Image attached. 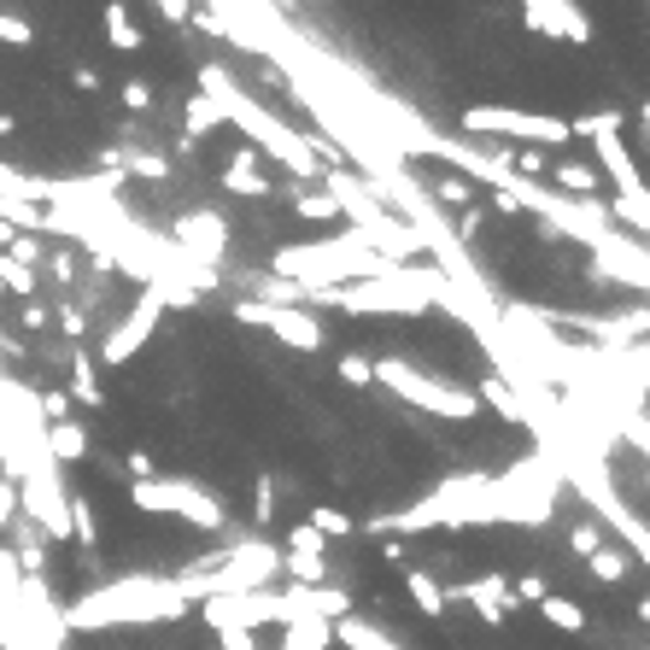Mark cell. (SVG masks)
I'll return each mask as SVG.
<instances>
[{
	"label": "cell",
	"mask_w": 650,
	"mask_h": 650,
	"mask_svg": "<svg viewBox=\"0 0 650 650\" xmlns=\"http://www.w3.org/2000/svg\"><path fill=\"white\" fill-rule=\"evenodd\" d=\"M305 305H340L347 317H422L434 305H445L452 317H463V299L440 264H393L375 281H352V288H334V293H305Z\"/></svg>",
	"instance_id": "6da1fadb"
},
{
	"label": "cell",
	"mask_w": 650,
	"mask_h": 650,
	"mask_svg": "<svg viewBox=\"0 0 650 650\" xmlns=\"http://www.w3.org/2000/svg\"><path fill=\"white\" fill-rule=\"evenodd\" d=\"M199 94H206L211 106H217L223 117H229V124L247 130V147L270 153L276 165H288V171H293V176H305V182H322V171H329V165L317 158V141H311V135H299L293 124H281V117H276L270 106H258V100H252L247 89H240L235 76L217 65V59H211V65H199Z\"/></svg>",
	"instance_id": "7a4b0ae2"
},
{
	"label": "cell",
	"mask_w": 650,
	"mask_h": 650,
	"mask_svg": "<svg viewBox=\"0 0 650 650\" xmlns=\"http://www.w3.org/2000/svg\"><path fill=\"white\" fill-rule=\"evenodd\" d=\"M381 270H393V264L363 247L358 229H340L322 240H288V247L270 252V276L299 293H334V288H352V281H375Z\"/></svg>",
	"instance_id": "3957f363"
},
{
	"label": "cell",
	"mask_w": 650,
	"mask_h": 650,
	"mask_svg": "<svg viewBox=\"0 0 650 650\" xmlns=\"http://www.w3.org/2000/svg\"><path fill=\"white\" fill-rule=\"evenodd\" d=\"M188 598H182L176 575H124L83 592L65 609V627H153V621H182L188 616Z\"/></svg>",
	"instance_id": "277c9868"
},
{
	"label": "cell",
	"mask_w": 650,
	"mask_h": 650,
	"mask_svg": "<svg viewBox=\"0 0 650 650\" xmlns=\"http://www.w3.org/2000/svg\"><path fill=\"white\" fill-rule=\"evenodd\" d=\"M276 580H281V545H270L264 534L217 545V551L194 557L176 575L188 603H206V598H223V592H264V586H276Z\"/></svg>",
	"instance_id": "5b68a950"
},
{
	"label": "cell",
	"mask_w": 650,
	"mask_h": 650,
	"mask_svg": "<svg viewBox=\"0 0 650 650\" xmlns=\"http://www.w3.org/2000/svg\"><path fill=\"white\" fill-rule=\"evenodd\" d=\"M375 388H388L399 404H411V411H429L434 422H475L486 411L475 388H457V381H445V375L416 370L411 358H375Z\"/></svg>",
	"instance_id": "8992f818"
},
{
	"label": "cell",
	"mask_w": 650,
	"mask_h": 650,
	"mask_svg": "<svg viewBox=\"0 0 650 650\" xmlns=\"http://www.w3.org/2000/svg\"><path fill=\"white\" fill-rule=\"evenodd\" d=\"M130 504L147 516H176L188 527H206V534H223L229 527V510L211 486H199L188 475H153V481H130Z\"/></svg>",
	"instance_id": "52a82bcc"
},
{
	"label": "cell",
	"mask_w": 650,
	"mask_h": 650,
	"mask_svg": "<svg viewBox=\"0 0 650 650\" xmlns=\"http://www.w3.org/2000/svg\"><path fill=\"white\" fill-rule=\"evenodd\" d=\"M470 135H498V141H516V147H568V117L551 112H522V106H463L457 117Z\"/></svg>",
	"instance_id": "ba28073f"
},
{
	"label": "cell",
	"mask_w": 650,
	"mask_h": 650,
	"mask_svg": "<svg viewBox=\"0 0 650 650\" xmlns=\"http://www.w3.org/2000/svg\"><path fill=\"white\" fill-rule=\"evenodd\" d=\"M563 481H575V493H586V504L598 510V522L616 527L621 545L633 551V563H644V568H650V522H639V516H633V504H621V498H616V486H609L603 463H598V457H592V463H568Z\"/></svg>",
	"instance_id": "9c48e42d"
},
{
	"label": "cell",
	"mask_w": 650,
	"mask_h": 650,
	"mask_svg": "<svg viewBox=\"0 0 650 650\" xmlns=\"http://www.w3.org/2000/svg\"><path fill=\"white\" fill-rule=\"evenodd\" d=\"M199 621L211 633H258V627H288L293 621V598L288 586H264V592H223V598H206L199 603Z\"/></svg>",
	"instance_id": "30bf717a"
},
{
	"label": "cell",
	"mask_w": 650,
	"mask_h": 650,
	"mask_svg": "<svg viewBox=\"0 0 650 650\" xmlns=\"http://www.w3.org/2000/svg\"><path fill=\"white\" fill-rule=\"evenodd\" d=\"M235 322H247V329H264L270 340L293 352H322L329 347V329L317 322V311H305V305H264V299H240L235 305Z\"/></svg>",
	"instance_id": "8fae6325"
},
{
	"label": "cell",
	"mask_w": 650,
	"mask_h": 650,
	"mask_svg": "<svg viewBox=\"0 0 650 650\" xmlns=\"http://www.w3.org/2000/svg\"><path fill=\"white\" fill-rule=\"evenodd\" d=\"M171 247L176 252H188L194 264H206V270H223V258H229V217L211 211V206H199V211H182L171 223Z\"/></svg>",
	"instance_id": "7c38bea8"
},
{
	"label": "cell",
	"mask_w": 650,
	"mask_h": 650,
	"mask_svg": "<svg viewBox=\"0 0 650 650\" xmlns=\"http://www.w3.org/2000/svg\"><path fill=\"white\" fill-rule=\"evenodd\" d=\"M522 24L545 35V42H568V48H592V12L580 0H516Z\"/></svg>",
	"instance_id": "4fadbf2b"
},
{
	"label": "cell",
	"mask_w": 650,
	"mask_h": 650,
	"mask_svg": "<svg viewBox=\"0 0 650 650\" xmlns=\"http://www.w3.org/2000/svg\"><path fill=\"white\" fill-rule=\"evenodd\" d=\"M158 317H165V305H158V293L153 288H141V299L130 305L124 317L106 329V340H100V358L94 363H106V370H117V363H130L141 347L153 340V329H158Z\"/></svg>",
	"instance_id": "5bb4252c"
},
{
	"label": "cell",
	"mask_w": 650,
	"mask_h": 650,
	"mask_svg": "<svg viewBox=\"0 0 650 650\" xmlns=\"http://www.w3.org/2000/svg\"><path fill=\"white\" fill-rule=\"evenodd\" d=\"M592 153H598V165H592V171L616 182V199H639V194H650V182L639 176L633 153L621 147V135H598V141H592Z\"/></svg>",
	"instance_id": "9a60e30c"
},
{
	"label": "cell",
	"mask_w": 650,
	"mask_h": 650,
	"mask_svg": "<svg viewBox=\"0 0 650 650\" xmlns=\"http://www.w3.org/2000/svg\"><path fill=\"white\" fill-rule=\"evenodd\" d=\"M457 598L470 603L481 621H493V627H504V616L516 609V598H510V580H504V575H475L470 586H457Z\"/></svg>",
	"instance_id": "2e32d148"
},
{
	"label": "cell",
	"mask_w": 650,
	"mask_h": 650,
	"mask_svg": "<svg viewBox=\"0 0 650 650\" xmlns=\"http://www.w3.org/2000/svg\"><path fill=\"white\" fill-rule=\"evenodd\" d=\"M217 182H223L229 194H240V199H270V194H276V182L264 176V153H258V147H240L229 165H223Z\"/></svg>",
	"instance_id": "e0dca14e"
},
{
	"label": "cell",
	"mask_w": 650,
	"mask_h": 650,
	"mask_svg": "<svg viewBox=\"0 0 650 650\" xmlns=\"http://www.w3.org/2000/svg\"><path fill=\"white\" fill-rule=\"evenodd\" d=\"M334 644L340 650H404L388 627H375V621H363V616H347V621H334Z\"/></svg>",
	"instance_id": "ac0fdd59"
},
{
	"label": "cell",
	"mask_w": 650,
	"mask_h": 650,
	"mask_svg": "<svg viewBox=\"0 0 650 650\" xmlns=\"http://www.w3.org/2000/svg\"><path fill=\"white\" fill-rule=\"evenodd\" d=\"M404 592H411L416 616H429V621H440L445 603H452V592H445V586L429 575V568H404Z\"/></svg>",
	"instance_id": "d6986e66"
},
{
	"label": "cell",
	"mask_w": 650,
	"mask_h": 650,
	"mask_svg": "<svg viewBox=\"0 0 650 650\" xmlns=\"http://www.w3.org/2000/svg\"><path fill=\"white\" fill-rule=\"evenodd\" d=\"M48 457L59 463V470H65V463H83L89 457V429L76 416H65V422H53L48 429Z\"/></svg>",
	"instance_id": "ffe728a7"
},
{
	"label": "cell",
	"mask_w": 650,
	"mask_h": 650,
	"mask_svg": "<svg viewBox=\"0 0 650 650\" xmlns=\"http://www.w3.org/2000/svg\"><path fill=\"white\" fill-rule=\"evenodd\" d=\"M71 404H89V411H106V393H100V381H94V352L76 347L71 352Z\"/></svg>",
	"instance_id": "44dd1931"
},
{
	"label": "cell",
	"mask_w": 650,
	"mask_h": 650,
	"mask_svg": "<svg viewBox=\"0 0 650 650\" xmlns=\"http://www.w3.org/2000/svg\"><path fill=\"white\" fill-rule=\"evenodd\" d=\"M100 24H106V42H112L117 53H141V42H147L124 0H106V18H100Z\"/></svg>",
	"instance_id": "7402d4cb"
},
{
	"label": "cell",
	"mask_w": 650,
	"mask_h": 650,
	"mask_svg": "<svg viewBox=\"0 0 650 650\" xmlns=\"http://www.w3.org/2000/svg\"><path fill=\"white\" fill-rule=\"evenodd\" d=\"M586 568H592V580H598V586H627L639 563H633V551H627V545H603L598 557H586Z\"/></svg>",
	"instance_id": "603a6c76"
},
{
	"label": "cell",
	"mask_w": 650,
	"mask_h": 650,
	"mask_svg": "<svg viewBox=\"0 0 650 650\" xmlns=\"http://www.w3.org/2000/svg\"><path fill=\"white\" fill-rule=\"evenodd\" d=\"M545 176H551L557 194H568V199H598V188H603V176L592 165H575V158H568V165H551Z\"/></svg>",
	"instance_id": "cb8c5ba5"
},
{
	"label": "cell",
	"mask_w": 650,
	"mask_h": 650,
	"mask_svg": "<svg viewBox=\"0 0 650 650\" xmlns=\"http://www.w3.org/2000/svg\"><path fill=\"white\" fill-rule=\"evenodd\" d=\"M229 117H223L206 94H188V106H182V130H188V141H206V135H217Z\"/></svg>",
	"instance_id": "d4e9b609"
},
{
	"label": "cell",
	"mask_w": 650,
	"mask_h": 650,
	"mask_svg": "<svg viewBox=\"0 0 650 650\" xmlns=\"http://www.w3.org/2000/svg\"><path fill=\"white\" fill-rule=\"evenodd\" d=\"M539 616H545V627H557V633H586V609L575 598H563V592H545Z\"/></svg>",
	"instance_id": "484cf974"
},
{
	"label": "cell",
	"mask_w": 650,
	"mask_h": 650,
	"mask_svg": "<svg viewBox=\"0 0 650 650\" xmlns=\"http://www.w3.org/2000/svg\"><path fill=\"white\" fill-rule=\"evenodd\" d=\"M281 633H288L299 650H334V621H322V616H293Z\"/></svg>",
	"instance_id": "4316f807"
},
{
	"label": "cell",
	"mask_w": 650,
	"mask_h": 650,
	"mask_svg": "<svg viewBox=\"0 0 650 650\" xmlns=\"http://www.w3.org/2000/svg\"><path fill=\"white\" fill-rule=\"evenodd\" d=\"M621 106H603V112H586V117H568V141H598V135H621Z\"/></svg>",
	"instance_id": "83f0119b"
},
{
	"label": "cell",
	"mask_w": 650,
	"mask_h": 650,
	"mask_svg": "<svg viewBox=\"0 0 650 650\" xmlns=\"http://www.w3.org/2000/svg\"><path fill=\"white\" fill-rule=\"evenodd\" d=\"M281 575H288V586H329V557H293V551H281Z\"/></svg>",
	"instance_id": "f1b7e54d"
},
{
	"label": "cell",
	"mask_w": 650,
	"mask_h": 650,
	"mask_svg": "<svg viewBox=\"0 0 650 650\" xmlns=\"http://www.w3.org/2000/svg\"><path fill=\"white\" fill-rule=\"evenodd\" d=\"M71 545H83V551H94V545H100L94 498H83V493H71Z\"/></svg>",
	"instance_id": "f546056e"
},
{
	"label": "cell",
	"mask_w": 650,
	"mask_h": 650,
	"mask_svg": "<svg viewBox=\"0 0 650 650\" xmlns=\"http://www.w3.org/2000/svg\"><path fill=\"white\" fill-rule=\"evenodd\" d=\"M305 527H317L322 539H347V534H358V522L347 516V510H334V504H311V516H305Z\"/></svg>",
	"instance_id": "4dcf8cb0"
},
{
	"label": "cell",
	"mask_w": 650,
	"mask_h": 650,
	"mask_svg": "<svg viewBox=\"0 0 650 650\" xmlns=\"http://www.w3.org/2000/svg\"><path fill=\"white\" fill-rule=\"evenodd\" d=\"M429 194H434V199H445V206H457V211H470L475 182L463 176V171H445V176H434V182H429Z\"/></svg>",
	"instance_id": "1f68e13d"
},
{
	"label": "cell",
	"mask_w": 650,
	"mask_h": 650,
	"mask_svg": "<svg viewBox=\"0 0 650 650\" xmlns=\"http://www.w3.org/2000/svg\"><path fill=\"white\" fill-rule=\"evenodd\" d=\"M288 206H293V217H299V223H317V229L340 217V206H334V199L322 194V188H317V194H288Z\"/></svg>",
	"instance_id": "d6a6232c"
},
{
	"label": "cell",
	"mask_w": 650,
	"mask_h": 650,
	"mask_svg": "<svg viewBox=\"0 0 650 650\" xmlns=\"http://www.w3.org/2000/svg\"><path fill=\"white\" fill-rule=\"evenodd\" d=\"M481 404H493V411H498L504 422H527V404L516 399L510 381H486V388H481Z\"/></svg>",
	"instance_id": "836d02e7"
},
{
	"label": "cell",
	"mask_w": 650,
	"mask_h": 650,
	"mask_svg": "<svg viewBox=\"0 0 650 650\" xmlns=\"http://www.w3.org/2000/svg\"><path fill=\"white\" fill-rule=\"evenodd\" d=\"M568 551H575L580 563L598 557V551H603V522L592 516V522H575V527H568Z\"/></svg>",
	"instance_id": "e575fe53"
},
{
	"label": "cell",
	"mask_w": 650,
	"mask_h": 650,
	"mask_svg": "<svg viewBox=\"0 0 650 650\" xmlns=\"http://www.w3.org/2000/svg\"><path fill=\"white\" fill-rule=\"evenodd\" d=\"M281 551H293V557H329V539L317 534V527H288V539H281Z\"/></svg>",
	"instance_id": "d590c367"
},
{
	"label": "cell",
	"mask_w": 650,
	"mask_h": 650,
	"mask_svg": "<svg viewBox=\"0 0 650 650\" xmlns=\"http://www.w3.org/2000/svg\"><path fill=\"white\" fill-rule=\"evenodd\" d=\"M0 288H12L18 299H35V270H30V264H18V258L0 252Z\"/></svg>",
	"instance_id": "8d00e7d4"
},
{
	"label": "cell",
	"mask_w": 650,
	"mask_h": 650,
	"mask_svg": "<svg viewBox=\"0 0 650 650\" xmlns=\"http://www.w3.org/2000/svg\"><path fill=\"white\" fill-rule=\"evenodd\" d=\"M117 100H124V112H130V117H147V112L158 106V94H153L147 76H130V83L117 89Z\"/></svg>",
	"instance_id": "74e56055"
},
{
	"label": "cell",
	"mask_w": 650,
	"mask_h": 650,
	"mask_svg": "<svg viewBox=\"0 0 650 650\" xmlns=\"http://www.w3.org/2000/svg\"><path fill=\"white\" fill-rule=\"evenodd\" d=\"M340 381H347V388H375V358H363V352H340Z\"/></svg>",
	"instance_id": "f35d334b"
},
{
	"label": "cell",
	"mask_w": 650,
	"mask_h": 650,
	"mask_svg": "<svg viewBox=\"0 0 650 650\" xmlns=\"http://www.w3.org/2000/svg\"><path fill=\"white\" fill-rule=\"evenodd\" d=\"M30 42H35L30 18L24 12H0V48H30Z\"/></svg>",
	"instance_id": "ab89813d"
},
{
	"label": "cell",
	"mask_w": 650,
	"mask_h": 650,
	"mask_svg": "<svg viewBox=\"0 0 650 650\" xmlns=\"http://www.w3.org/2000/svg\"><path fill=\"white\" fill-rule=\"evenodd\" d=\"M124 165H130L135 176H147V182H165V176H171V158H165V153H124Z\"/></svg>",
	"instance_id": "60d3db41"
},
{
	"label": "cell",
	"mask_w": 650,
	"mask_h": 650,
	"mask_svg": "<svg viewBox=\"0 0 650 650\" xmlns=\"http://www.w3.org/2000/svg\"><path fill=\"white\" fill-rule=\"evenodd\" d=\"M35 399H42V422H48V429H53V422H65V416L76 411L65 388H48V393H35Z\"/></svg>",
	"instance_id": "b9f144b4"
},
{
	"label": "cell",
	"mask_w": 650,
	"mask_h": 650,
	"mask_svg": "<svg viewBox=\"0 0 650 650\" xmlns=\"http://www.w3.org/2000/svg\"><path fill=\"white\" fill-rule=\"evenodd\" d=\"M276 516V475H258V498H252V522L258 527H270Z\"/></svg>",
	"instance_id": "7bdbcfd3"
},
{
	"label": "cell",
	"mask_w": 650,
	"mask_h": 650,
	"mask_svg": "<svg viewBox=\"0 0 650 650\" xmlns=\"http://www.w3.org/2000/svg\"><path fill=\"white\" fill-rule=\"evenodd\" d=\"M545 592H551V586H545V575H516V580H510V598H516V609H522V603H539Z\"/></svg>",
	"instance_id": "ee69618b"
},
{
	"label": "cell",
	"mask_w": 650,
	"mask_h": 650,
	"mask_svg": "<svg viewBox=\"0 0 650 650\" xmlns=\"http://www.w3.org/2000/svg\"><path fill=\"white\" fill-rule=\"evenodd\" d=\"M545 171H551V165H545L539 147H522V153H516V176H522V182H534V176H545Z\"/></svg>",
	"instance_id": "f6af8a7d"
},
{
	"label": "cell",
	"mask_w": 650,
	"mask_h": 650,
	"mask_svg": "<svg viewBox=\"0 0 650 650\" xmlns=\"http://www.w3.org/2000/svg\"><path fill=\"white\" fill-rule=\"evenodd\" d=\"M59 329H65L71 340H83V334H89V317H83V305H59Z\"/></svg>",
	"instance_id": "bcb514c9"
},
{
	"label": "cell",
	"mask_w": 650,
	"mask_h": 650,
	"mask_svg": "<svg viewBox=\"0 0 650 650\" xmlns=\"http://www.w3.org/2000/svg\"><path fill=\"white\" fill-rule=\"evenodd\" d=\"M12 522H18V486H12V481H0V534H7Z\"/></svg>",
	"instance_id": "7dc6e473"
},
{
	"label": "cell",
	"mask_w": 650,
	"mask_h": 650,
	"mask_svg": "<svg viewBox=\"0 0 650 650\" xmlns=\"http://www.w3.org/2000/svg\"><path fill=\"white\" fill-rule=\"evenodd\" d=\"M124 470H130V481H153V475H158V463H153V452H130V457H124Z\"/></svg>",
	"instance_id": "c3c4849f"
},
{
	"label": "cell",
	"mask_w": 650,
	"mask_h": 650,
	"mask_svg": "<svg viewBox=\"0 0 650 650\" xmlns=\"http://www.w3.org/2000/svg\"><path fill=\"white\" fill-rule=\"evenodd\" d=\"M158 7V18H171V24H188L194 18V0H153Z\"/></svg>",
	"instance_id": "681fc988"
},
{
	"label": "cell",
	"mask_w": 650,
	"mask_h": 650,
	"mask_svg": "<svg viewBox=\"0 0 650 650\" xmlns=\"http://www.w3.org/2000/svg\"><path fill=\"white\" fill-rule=\"evenodd\" d=\"M18 322H24V329H48V305H42V299H24V311H18Z\"/></svg>",
	"instance_id": "f907efd6"
},
{
	"label": "cell",
	"mask_w": 650,
	"mask_h": 650,
	"mask_svg": "<svg viewBox=\"0 0 650 650\" xmlns=\"http://www.w3.org/2000/svg\"><path fill=\"white\" fill-rule=\"evenodd\" d=\"M71 89H76V94H100V71H94V65H76V71H71Z\"/></svg>",
	"instance_id": "816d5d0a"
},
{
	"label": "cell",
	"mask_w": 650,
	"mask_h": 650,
	"mask_svg": "<svg viewBox=\"0 0 650 650\" xmlns=\"http://www.w3.org/2000/svg\"><path fill=\"white\" fill-rule=\"evenodd\" d=\"M493 211H504V217H516V211H522V199H516L510 188H498V194H493Z\"/></svg>",
	"instance_id": "f5cc1de1"
},
{
	"label": "cell",
	"mask_w": 650,
	"mask_h": 650,
	"mask_svg": "<svg viewBox=\"0 0 650 650\" xmlns=\"http://www.w3.org/2000/svg\"><path fill=\"white\" fill-rule=\"evenodd\" d=\"M375 551H381V557H388V563H404V539H393V534H381V545H375Z\"/></svg>",
	"instance_id": "db71d44e"
},
{
	"label": "cell",
	"mask_w": 650,
	"mask_h": 650,
	"mask_svg": "<svg viewBox=\"0 0 650 650\" xmlns=\"http://www.w3.org/2000/svg\"><path fill=\"white\" fill-rule=\"evenodd\" d=\"M639 130H644V141H650V100H644V106H639Z\"/></svg>",
	"instance_id": "11a10c76"
},
{
	"label": "cell",
	"mask_w": 650,
	"mask_h": 650,
	"mask_svg": "<svg viewBox=\"0 0 650 650\" xmlns=\"http://www.w3.org/2000/svg\"><path fill=\"white\" fill-rule=\"evenodd\" d=\"M12 130H18V117H12V112H0V135H12Z\"/></svg>",
	"instance_id": "9f6ffc18"
},
{
	"label": "cell",
	"mask_w": 650,
	"mask_h": 650,
	"mask_svg": "<svg viewBox=\"0 0 650 650\" xmlns=\"http://www.w3.org/2000/svg\"><path fill=\"white\" fill-rule=\"evenodd\" d=\"M639 621H644V627H650V592H644V598H639Z\"/></svg>",
	"instance_id": "6f0895ef"
},
{
	"label": "cell",
	"mask_w": 650,
	"mask_h": 650,
	"mask_svg": "<svg viewBox=\"0 0 650 650\" xmlns=\"http://www.w3.org/2000/svg\"><path fill=\"white\" fill-rule=\"evenodd\" d=\"M276 650H299V644H293V639H288V633H281V644H276Z\"/></svg>",
	"instance_id": "680465c9"
},
{
	"label": "cell",
	"mask_w": 650,
	"mask_h": 650,
	"mask_svg": "<svg viewBox=\"0 0 650 650\" xmlns=\"http://www.w3.org/2000/svg\"><path fill=\"white\" fill-rule=\"evenodd\" d=\"M621 650H644V644H621Z\"/></svg>",
	"instance_id": "91938a15"
},
{
	"label": "cell",
	"mask_w": 650,
	"mask_h": 650,
	"mask_svg": "<svg viewBox=\"0 0 650 650\" xmlns=\"http://www.w3.org/2000/svg\"><path fill=\"white\" fill-rule=\"evenodd\" d=\"M644 7H650V0H644Z\"/></svg>",
	"instance_id": "94428289"
},
{
	"label": "cell",
	"mask_w": 650,
	"mask_h": 650,
	"mask_svg": "<svg viewBox=\"0 0 650 650\" xmlns=\"http://www.w3.org/2000/svg\"><path fill=\"white\" fill-rule=\"evenodd\" d=\"M644 650H650V644H644Z\"/></svg>",
	"instance_id": "6125c7cd"
}]
</instances>
